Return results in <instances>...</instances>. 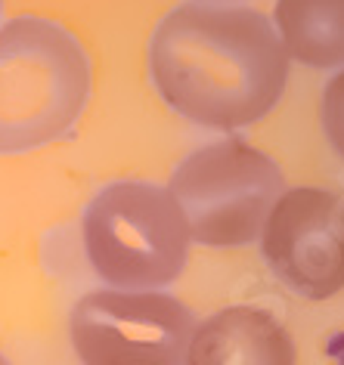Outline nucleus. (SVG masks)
Instances as JSON below:
<instances>
[{"mask_svg":"<svg viewBox=\"0 0 344 365\" xmlns=\"http://www.w3.org/2000/svg\"><path fill=\"white\" fill-rule=\"evenodd\" d=\"M193 328V313L158 291H90L69 319L84 365H183Z\"/></svg>","mask_w":344,"mask_h":365,"instance_id":"5","label":"nucleus"},{"mask_svg":"<svg viewBox=\"0 0 344 365\" xmlns=\"http://www.w3.org/2000/svg\"><path fill=\"white\" fill-rule=\"evenodd\" d=\"M329 350H332V356H335V359H341V362H344V334H338V337H335V341L329 344Z\"/></svg>","mask_w":344,"mask_h":365,"instance_id":"10","label":"nucleus"},{"mask_svg":"<svg viewBox=\"0 0 344 365\" xmlns=\"http://www.w3.org/2000/svg\"><path fill=\"white\" fill-rule=\"evenodd\" d=\"M90 96V62L71 31L50 19L0 29V155L56 143L78 124Z\"/></svg>","mask_w":344,"mask_h":365,"instance_id":"2","label":"nucleus"},{"mask_svg":"<svg viewBox=\"0 0 344 365\" xmlns=\"http://www.w3.org/2000/svg\"><path fill=\"white\" fill-rule=\"evenodd\" d=\"M320 121L323 133L332 143V149L344 158V68L335 75L323 90V106H320Z\"/></svg>","mask_w":344,"mask_h":365,"instance_id":"9","label":"nucleus"},{"mask_svg":"<svg viewBox=\"0 0 344 365\" xmlns=\"http://www.w3.org/2000/svg\"><path fill=\"white\" fill-rule=\"evenodd\" d=\"M0 365H10V362H6V356H0Z\"/></svg>","mask_w":344,"mask_h":365,"instance_id":"12","label":"nucleus"},{"mask_svg":"<svg viewBox=\"0 0 344 365\" xmlns=\"http://www.w3.org/2000/svg\"><path fill=\"white\" fill-rule=\"evenodd\" d=\"M276 34L301 66H344V0H276Z\"/></svg>","mask_w":344,"mask_h":365,"instance_id":"8","label":"nucleus"},{"mask_svg":"<svg viewBox=\"0 0 344 365\" xmlns=\"http://www.w3.org/2000/svg\"><path fill=\"white\" fill-rule=\"evenodd\" d=\"M260 251L292 294L335 297L344 288V195L320 186L283 189L260 230Z\"/></svg>","mask_w":344,"mask_h":365,"instance_id":"6","label":"nucleus"},{"mask_svg":"<svg viewBox=\"0 0 344 365\" xmlns=\"http://www.w3.org/2000/svg\"><path fill=\"white\" fill-rule=\"evenodd\" d=\"M81 232L93 272L118 291H156L177 282L193 242L174 195L140 180L106 186L87 205Z\"/></svg>","mask_w":344,"mask_h":365,"instance_id":"3","label":"nucleus"},{"mask_svg":"<svg viewBox=\"0 0 344 365\" xmlns=\"http://www.w3.org/2000/svg\"><path fill=\"white\" fill-rule=\"evenodd\" d=\"M202 4H230V0H202Z\"/></svg>","mask_w":344,"mask_h":365,"instance_id":"11","label":"nucleus"},{"mask_svg":"<svg viewBox=\"0 0 344 365\" xmlns=\"http://www.w3.org/2000/svg\"><path fill=\"white\" fill-rule=\"evenodd\" d=\"M0 6H4V0H0Z\"/></svg>","mask_w":344,"mask_h":365,"instance_id":"14","label":"nucleus"},{"mask_svg":"<svg viewBox=\"0 0 344 365\" xmlns=\"http://www.w3.org/2000/svg\"><path fill=\"white\" fill-rule=\"evenodd\" d=\"M288 53L267 16L248 6L180 4L149 41V71L177 115L214 130H239L276 108Z\"/></svg>","mask_w":344,"mask_h":365,"instance_id":"1","label":"nucleus"},{"mask_svg":"<svg viewBox=\"0 0 344 365\" xmlns=\"http://www.w3.org/2000/svg\"><path fill=\"white\" fill-rule=\"evenodd\" d=\"M183 365H298V353L273 313L239 304L196 322Z\"/></svg>","mask_w":344,"mask_h":365,"instance_id":"7","label":"nucleus"},{"mask_svg":"<svg viewBox=\"0 0 344 365\" xmlns=\"http://www.w3.org/2000/svg\"><path fill=\"white\" fill-rule=\"evenodd\" d=\"M131 365H143V362H131Z\"/></svg>","mask_w":344,"mask_h":365,"instance_id":"13","label":"nucleus"},{"mask_svg":"<svg viewBox=\"0 0 344 365\" xmlns=\"http://www.w3.org/2000/svg\"><path fill=\"white\" fill-rule=\"evenodd\" d=\"M168 192L198 245L239 248L260 239L270 207L283 195V170L255 145L221 140L189 155Z\"/></svg>","mask_w":344,"mask_h":365,"instance_id":"4","label":"nucleus"}]
</instances>
